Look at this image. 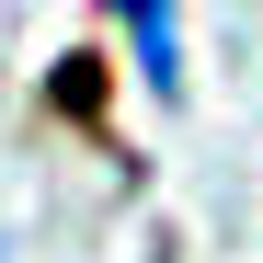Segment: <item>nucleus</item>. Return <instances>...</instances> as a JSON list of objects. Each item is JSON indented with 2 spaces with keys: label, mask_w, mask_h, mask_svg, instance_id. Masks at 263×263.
<instances>
[{
  "label": "nucleus",
  "mask_w": 263,
  "mask_h": 263,
  "mask_svg": "<svg viewBox=\"0 0 263 263\" xmlns=\"http://www.w3.org/2000/svg\"><path fill=\"white\" fill-rule=\"evenodd\" d=\"M115 12L138 23V69L172 92V80H183V46H172V0H115Z\"/></svg>",
  "instance_id": "1"
}]
</instances>
